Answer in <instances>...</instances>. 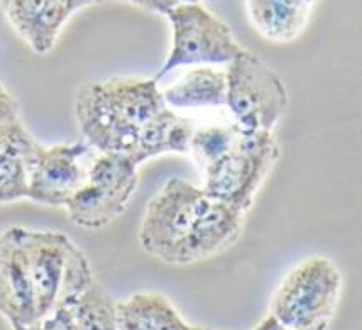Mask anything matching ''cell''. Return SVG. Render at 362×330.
<instances>
[{"instance_id":"obj_11","label":"cell","mask_w":362,"mask_h":330,"mask_svg":"<svg viewBox=\"0 0 362 330\" xmlns=\"http://www.w3.org/2000/svg\"><path fill=\"white\" fill-rule=\"evenodd\" d=\"M244 213L226 201L206 200L189 237L187 264L206 261L234 246L243 234Z\"/></svg>"},{"instance_id":"obj_13","label":"cell","mask_w":362,"mask_h":330,"mask_svg":"<svg viewBox=\"0 0 362 330\" xmlns=\"http://www.w3.org/2000/svg\"><path fill=\"white\" fill-rule=\"evenodd\" d=\"M195 131L197 126L192 119L181 117L166 107L141 131L134 151L129 158L139 166L141 163L166 153H189Z\"/></svg>"},{"instance_id":"obj_6","label":"cell","mask_w":362,"mask_h":330,"mask_svg":"<svg viewBox=\"0 0 362 330\" xmlns=\"http://www.w3.org/2000/svg\"><path fill=\"white\" fill-rule=\"evenodd\" d=\"M278 158L279 144L273 132L240 129L230 151L204 171L205 183L202 190L209 199L226 201L247 212Z\"/></svg>"},{"instance_id":"obj_20","label":"cell","mask_w":362,"mask_h":330,"mask_svg":"<svg viewBox=\"0 0 362 330\" xmlns=\"http://www.w3.org/2000/svg\"><path fill=\"white\" fill-rule=\"evenodd\" d=\"M239 134L240 127L235 122L200 126L197 127L195 134L192 137L189 153L195 158L202 171H206L230 151Z\"/></svg>"},{"instance_id":"obj_5","label":"cell","mask_w":362,"mask_h":330,"mask_svg":"<svg viewBox=\"0 0 362 330\" xmlns=\"http://www.w3.org/2000/svg\"><path fill=\"white\" fill-rule=\"evenodd\" d=\"M209 196L200 187L171 178L146 207L139 244L146 254L166 264H187L188 242Z\"/></svg>"},{"instance_id":"obj_7","label":"cell","mask_w":362,"mask_h":330,"mask_svg":"<svg viewBox=\"0 0 362 330\" xmlns=\"http://www.w3.org/2000/svg\"><path fill=\"white\" fill-rule=\"evenodd\" d=\"M227 107L237 126L247 132H273L290 104L281 76L257 54L244 49L227 66Z\"/></svg>"},{"instance_id":"obj_1","label":"cell","mask_w":362,"mask_h":330,"mask_svg":"<svg viewBox=\"0 0 362 330\" xmlns=\"http://www.w3.org/2000/svg\"><path fill=\"white\" fill-rule=\"evenodd\" d=\"M156 78L112 76L81 85L75 97L76 122L90 148L131 156L141 131L166 109Z\"/></svg>"},{"instance_id":"obj_4","label":"cell","mask_w":362,"mask_h":330,"mask_svg":"<svg viewBox=\"0 0 362 330\" xmlns=\"http://www.w3.org/2000/svg\"><path fill=\"white\" fill-rule=\"evenodd\" d=\"M339 266L323 256L296 264L271 300V317L291 330H327L337 312L342 293Z\"/></svg>"},{"instance_id":"obj_16","label":"cell","mask_w":362,"mask_h":330,"mask_svg":"<svg viewBox=\"0 0 362 330\" xmlns=\"http://www.w3.org/2000/svg\"><path fill=\"white\" fill-rule=\"evenodd\" d=\"M131 199L132 196L127 194L85 182V185L71 196L64 208L73 224L83 229L97 230L122 216Z\"/></svg>"},{"instance_id":"obj_9","label":"cell","mask_w":362,"mask_h":330,"mask_svg":"<svg viewBox=\"0 0 362 330\" xmlns=\"http://www.w3.org/2000/svg\"><path fill=\"white\" fill-rule=\"evenodd\" d=\"M90 0H4L2 11L29 48L46 54L54 48L64 24Z\"/></svg>"},{"instance_id":"obj_2","label":"cell","mask_w":362,"mask_h":330,"mask_svg":"<svg viewBox=\"0 0 362 330\" xmlns=\"http://www.w3.org/2000/svg\"><path fill=\"white\" fill-rule=\"evenodd\" d=\"M11 229L28 259L40 320L78 297L95 281L87 256L68 235L17 225Z\"/></svg>"},{"instance_id":"obj_14","label":"cell","mask_w":362,"mask_h":330,"mask_svg":"<svg viewBox=\"0 0 362 330\" xmlns=\"http://www.w3.org/2000/svg\"><path fill=\"white\" fill-rule=\"evenodd\" d=\"M227 70L214 66H195L181 75L163 92L168 107L200 109V107L227 105Z\"/></svg>"},{"instance_id":"obj_18","label":"cell","mask_w":362,"mask_h":330,"mask_svg":"<svg viewBox=\"0 0 362 330\" xmlns=\"http://www.w3.org/2000/svg\"><path fill=\"white\" fill-rule=\"evenodd\" d=\"M62 307L70 310L78 330H120L119 302L97 280Z\"/></svg>"},{"instance_id":"obj_21","label":"cell","mask_w":362,"mask_h":330,"mask_svg":"<svg viewBox=\"0 0 362 330\" xmlns=\"http://www.w3.org/2000/svg\"><path fill=\"white\" fill-rule=\"evenodd\" d=\"M12 330H78L66 307H58L51 315L37 320L33 325L12 324Z\"/></svg>"},{"instance_id":"obj_17","label":"cell","mask_w":362,"mask_h":330,"mask_svg":"<svg viewBox=\"0 0 362 330\" xmlns=\"http://www.w3.org/2000/svg\"><path fill=\"white\" fill-rule=\"evenodd\" d=\"M41 144L34 139L28 127L24 126L21 107L16 98L0 90V158H19L34 166Z\"/></svg>"},{"instance_id":"obj_15","label":"cell","mask_w":362,"mask_h":330,"mask_svg":"<svg viewBox=\"0 0 362 330\" xmlns=\"http://www.w3.org/2000/svg\"><path fill=\"white\" fill-rule=\"evenodd\" d=\"M120 330H205L188 324L166 297L153 291L119 302Z\"/></svg>"},{"instance_id":"obj_12","label":"cell","mask_w":362,"mask_h":330,"mask_svg":"<svg viewBox=\"0 0 362 330\" xmlns=\"http://www.w3.org/2000/svg\"><path fill=\"white\" fill-rule=\"evenodd\" d=\"M317 2L308 0H249V20L264 40L291 42L303 34Z\"/></svg>"},{"instance_id":"obj_3","label":"cell","mask_w":362,"mask_h":330,"mask_svg":"<svg viewBox=\"0 0 362 330\" xmlns=\"http://www.w3.org/2000/svg\"><path fill=\"white\" fill-rule=\"evenodd\" d=\"M149 11L166 16L173 42L156 80L178 66L230 65L244 48L221 17L200 2H141Z\"/></svg>"},{"instance_id":"obj_19","label":"cell","mask_w":362,"mask_h":330,"mask_svg":"<svg viewBox=\"0 0 362 330\" xmlns=\"http://www.w3.org/2000/svg\"><path fill=\"white\" fill-rule=\"evenodd\" d=\"M87 182L132 196L139 185L137 165L126 154L100 153L87 171Z\"/></svg>"},{"instance_id":"obj_10","label":"cell","mask_w":362,"mask_h":330,"mask_svg":"<svg viewBox=\"0 0 362 330\" xmlns=\"http://www.w3.org/2000/svg\"><path fill=\"white\" fill-rule=\"evenodd\" d=\"M0 310L11 325L40 320L28 259L11 227L4 230L0 244Z\"/></svg>"},{"instance_id":"obj_23","label":"cell","mask_w":362,"mask_h":330,"mask_svg":"<svg viewBox=\"0 0 362 330\" xmlns=\"http://www.w3.org/2000/svg\"><path fill=\"white\" fill-rule=\"evenodd\" d=\"M205 330H206V329H205Z\"/></svg>"},{"instance_id":"obj_8","label":"cell","mask_w":362,"mask_h":330,"mask_svg":"<svg viewBox=\"0 0 362 330\" xmlns=\"http://www.w3.org/2000/svg\"><path fill=\"white\" fill-rule=\"evenodd\" d=\"M88 149L85 141L56 144L53 148L41 146L31 170L28 199L41 205L66 207L71 196L87 182V173L78 161Z\"/></svg>"},{"instance_id":"obj_22","label":"cell","mask_w":362,"mask_h":330,"mask_svg":"<svg viewBox=\"0 0 362 330\" xmlns=\"http://www.w3.org/2000/svg\"><path fill=\"white\" fill-rule=\"evenodd\" d=\"M254 330H291V329H288V327H284L283 324H279L278 320L274 319V317H268V319H264L262 320V322L257 325L256 329Z\"/></svg>"}]
</instances>
